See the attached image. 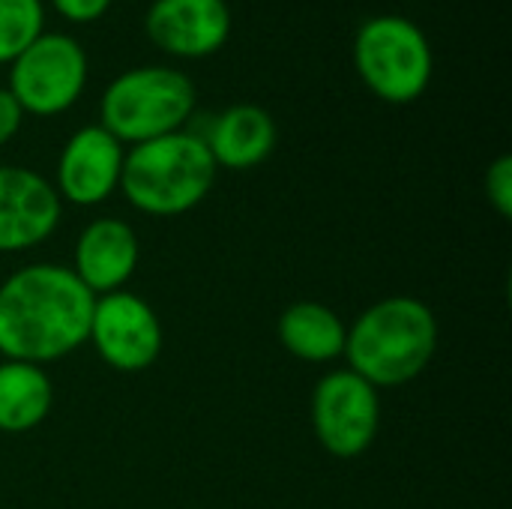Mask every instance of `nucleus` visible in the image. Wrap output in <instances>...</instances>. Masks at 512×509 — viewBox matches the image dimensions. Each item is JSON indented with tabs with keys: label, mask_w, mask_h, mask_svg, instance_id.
I'll return each mask as SVG.
<instances>
[{
	"label": "nucleus",
	"mask_w": 512,
	"mask_h": 509,
	"mask_svg": "<svg viewBox=\"0 0 512 509\" xmlns=\"http://www.w3.org/2000/svg\"><path fill=\"white\" fill-rule=\"evenodd\" d=\"M96 294L66 264H27L0 282V357L48 366L87 342Z\"/></svg>",
	"instance_id": "f257e3e1"
},
{
	"label": "nucleus",
	"mask_w": 512,
	"mask_h": 509,
	"mask_svg": "<svg viewBox=\"0 0 512 509\" xmlns=\"http://www.w3.org/2000/svg\"><path fill=\"white\" fill-rule=\"evenodd\" d=\"M435 312L408 294L384 297L363 309L348 327L345 360L348 369L369 381L378 393L417 381L438 351Z\"/></svg>",
	"instance_id": "f03ea898"
},
{
	"label": "nucleus",
	"mask_w": 512,
	"mask_h": 509,
	"mask_svg": "<svg viewBox=\"0 0 512 509\" xmlns=\"http://www.w3.org/2000/svg\"><path fill=\"white\" fill-rule=\"evenodd\" d=\"M216 174L204 138L180 129L126 150L120 192L138 213L171 219L195 210L210 195Z\"/></svg>",
	"instance_id": "7ed1b4c3"
},
{
	"label": "nucleus",
	"mask_w": 512,
	"mask_h": 509,
	"mask_svg": "<svg viewBox=\"0 0 512 509\" xmlns=\"http://www.w3.org/2000/svg\"><path fill=\"white\" fill-rule=\"evenodd\" d=\"M198 105L195 81L165 63L132 66L108 81L99 99V126L123 147H135L189 126Z\"/></svg>",
	"instance_id": "20e7f679"
},
{
	"label": "nucleus",
	"mask_w": 512,
	"mask_h": 509,
	"mask_svg": "<svg viewBox=\"0 0 512 509\" xmlns=\"http://www.w3.org/2000/svg\"><path fill=\"white\" fill-rule=\"evenodd\" d=\"M354 69L372 96L390 105H408L429 90L435 51L417 21L381 12L357 27Z\"/></svg>",
	"instance_id": "39448f33"
},
{
	"label": "nucleus",
	"mask_w": 512,
	"mask_h": 509,
	"mask_svg": "<svg viewBox=\"0 0 512 509\" xmlns=\"http://www.w3.org/2000/svg\"><path fill=\"white\" fill-rule=\"evenodd\" d=\"M87 78L90 60L84 45L72 33L45 30L9 63L6 90L24 117H57L81 99Z\"/></svg>",
	"instance_id": "423d86ee"
},
{
	"label": "nucleus",
	"mask_w": 512,
	"mask_h": 509,
	"mask_svg": "<svg viewBox=\"0 0 512 509\" xmlns=\"http://www.w3.org/2000/svg\"><path fill=\"white\" fill-rule=\"evenodd\" d=\"M312 432L333 459L363 456L381 429V396L351 369L327 372L312 390Z\"/></svg>",
	"instance_id": "0eeeda50"
},
{
	"label": "nucleus",
	"mask_w": 512,
	"mask_h": 509,
	"mask_svg": "<svg viewBox=\"0 0 512 509\" xmlns=\"http://www.w3.org/2000/svg\"><path fill=\"white\" fill-rule=\"evenodd\" d=\"M87 342L108 369L138 375L159 360L165 333L159 315L144 297L132 291H114L96 297Z\"/></svg>",
	"instance_id": "6e6552de"
},
{
	"label": "nucleus",
	"mask_w": 512,
	"mask_h": 509,
	"mask_svg": "<svg viewBox=\"0 0 512 509\" xmlns=\"http://www.w3.org/2000/svg\"><path fill=\"white\" fill-rule=\"evenodd\" d=\"M126 147L99 123H87L75 129L54 171V189L63 204L72 207H99L120 189Z\"/></svg>",
	"instance_id": "1a4fd4ad"
},
{
	"label": "nucleus",
	"mask_w": 512,
	"mask_h": 509,
	"mask_svg": "<svg viewBox=\"0 0 512 509\" xmlns=\"http://www.w3.org/2000/svg\"><path fill=\"white\" fill-rule=\"evenodd\" d=\"M63 219V201L48 177L24 165H0V255L42 246Z\"/></svg>",
	"instance_id": "9d476101"
},
{
	"label": "nucleus",
	"mask_w": 512,
	"mask_h": 509,
	"mask_svg": "<svg viewBox=\"0 0 512 509\" xmlns=\"http://www.w3.org/2000/svg\"><path fill=\"white\" fill-rule=\"evenodd\" d=\"M231 21L228 0H153L144 12V33L168 57L201 60L225 48Z\"/></svg>",
	"instance_id": "9b49d317"
},
{
	"label": "nucleus",
	"mask_w": 512,
	"mask_h": 509,
	"mask_svg": "<svg viewBox=\"0 0 512 509\" xmlns=\"http://www.w3.org/2000/svg\"><path fill=\"white\" fill-rule=\"evenodd\" d=\"M141 261V243L129 222L102 216L84 225L72 252V273L90 288V294L123 291Z\"/></svg>",
	"instance_id": "f8f14e48"
},
{
	"label": "nucleus",
	"mask_w": 512,
	"mask_h": 509,
	"mask_svg": "<svg viewBox=\"0 0 512 509\" xmlns=\"http://www.w3.org/2000/svg\"><path fill=\"white\" fill-rule=\"evenodd\" d=\"M216 162V168L249 171L270 159L276 150V120L267 108L252 102H237L210 117L207 129L198 132Z\"/></svg>",
	"instance_id": "ddd939ff"
},
{
	"label": "nucleus",
	"mask_w": 512,
	"mask_h": 509,
	"mask_svg": "<svg viewBox=\"0 0 512 509\" xmlns=\"http://www.w3.org/2000/svg\"><path fill=\"white\" fill-rule=\"evenodd\" d=\"M348 324L318 300L291 303L279 315L282 348L303 363H333L345 357Z\"/></svg>",
	"instance_id": "4468645a"
},
{
	"label": "nucleus",
	"mask_w": 512,
	"mask_h": 509,
	"mask_svg": "<svg viewBox=\"0 0 512 509\" xmlns=\"http://www.w3.org/2000/svg\"><path fill=\"white\" fill-rule=\"evenodd\" d=\"M54 408V384L42 366L0 363V432L24 435L48 420Z\"/></svg>",
	"instance_id": "2eb2a0df"
},
{
	"label": "nucleus",
	"mask_w": 512,
	"mask_h": 509,
	"mask_svg": "<svg viewBox=\"0 0 512 509\" xmlns=\"http://www.w3.org/2000/svg\"><path fill=\"white\" fill-rule=\"evenodd\" d=\"M45 33V0H0V66Z\"/></svg>",
	"instance_id": "dca6fc26"
},
{
	"label": "nucleus",
	"mask_w": 512,
	"mask_h": 509,
	"mask_svg": "<svg viewBox=\"0 0 512 509\" xmlns=\"http://www.w3.org/2000/svg\"><path fill=\"white\" fill-rule=\"evenodd\" d=\"M486 198L501 219H512V156H498L486 171Z\"/></svg>",
	"instance_id": "f3484780"
},
{
	"label": "nucleus",
	"mask_w": 512,
	"mask_h": 509,
	"mask_svg": "<svg viewBox=\"0 0 512 509\" xmlns=\"http://www.w3.org/2000/svg\"><path fill=\"white\" fill-rule=\"evenodd\" d=\"M45 6H51L69 24H96L108 15L114 0H45Z\"/></svg>",
	"instance_id": "a211bd4d"
},
{
	"label": "nucleus",
	"mask_w": 512,
	"mask_h": 509,
	"mask_svg": "<svg viewBox=\"0 0 512 509\" xmlns=\"http://www.w3.org/2000/svg\"><path fill=\"white\" fill-rule=\"evenodd\" d=\"M21 123H24L21 105L15 102V96L6 87H0V147L9 144L21 132Z\"/></svg>",
	"instance_id": "6ab92c4d"
}]
</instances>
